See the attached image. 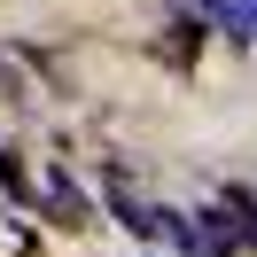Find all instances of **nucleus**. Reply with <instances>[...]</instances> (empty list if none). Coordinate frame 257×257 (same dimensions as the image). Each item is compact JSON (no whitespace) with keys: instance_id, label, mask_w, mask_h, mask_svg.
Here are the masks:
<instances>
[{"instance_id":"2","label":"nucleus","mask_w":257,"mask_h":257,"mask_svg":"<svg viewBox=\"0 0 257 257\" xmlns=\"http://www.w3.org/2000/svg\"><path fill=\"white\" fill-rule=\"evenodd\" d=\"M47 210H63V218H86V203H78V187H70L63 172H47Z\"/></svg>"},{"instance_id":"3","label":"nucleus","mask_w":257,"mask_h":257,"mask_svg":"<svg viewBox=\"0 0 257 257\" xmlns=\"http://www.w3.org/2000/svg\"><path fill=\"white\" fill-rule=\"evenodd\" d=\"M0 94H8V101H39L32 86H24V70H16V55H8V47H0Z\"/></svg>"},{"instance_id":"1","label":"nucleus","mask_w":257,"mask_h":257,"mask_svg":"<svg viewBox=\"0 0 257 257\" xmlns=\"http://www.w3.org/2000/svg\"><path fill=\"white\" fill-rule=\"evenodd\" d=\"M195 16L218 24L226 39H257V0H195Z\"/></svg>"}]
</instances>
